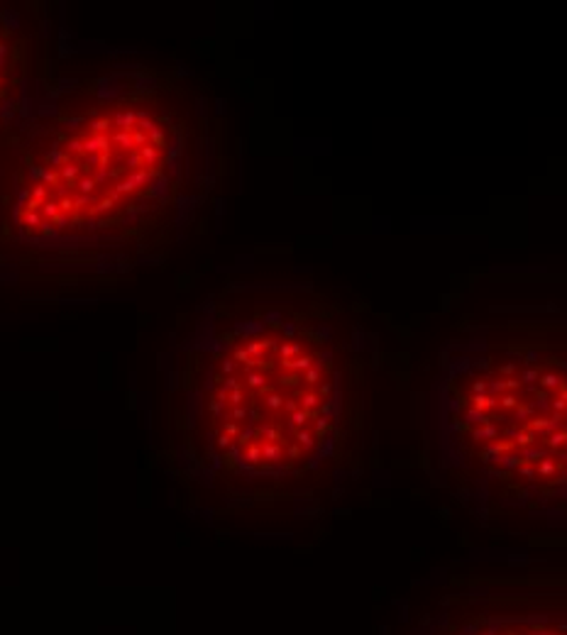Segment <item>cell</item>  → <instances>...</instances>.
I'll use <instances>...</instances> for the list:
<instances>
[{"instance_id": "1", "label": "cell", "mask_w": 567, "mask_h": 635, "mask_svg": "<svg viewBox=\"0 0 567 635\" xmlns=\"http://www.w3.org/2000/svg\"><path fill=\"white\" fill-rule=\"evenodd\" d=\"M208 411L232 464L259 474L298 469L333 425L330 366L298 340H252L218 364Z\"/></svg>"}, {"instance_id": "2", "label": "cell", "mask_w": 567, "mask_h": 635, "mask_svg": "<svg viewBox=\"0 0 567 635\" xmlns=\"http://www.w3.org/2000/svg\"><path fill=\"white\" fill-rule=\"evenodd\" d=\"M467 454L521 498H567V364L501 362L452 391Z\"/></svg>"}, {"instance_id": "3", "label": "cell", "mask_w": 567, "mask_h": 635, "mask_svg": "<svg viewBox=\"0 0 567 635\" xmlns=\"http://www.w3.org/2000/svg\"><path fill=\"white\" fill-rule=\"evenodd\" d=\"M418 635H567V591L447 596Z\"/></svg>"}]
</instances>
